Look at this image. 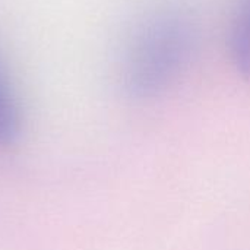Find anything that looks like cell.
<instances>
[{
    "mask_svg": "<svg viewBox=\"0 0 250 250\" xmlns=\"http://www.w3.org/2000/svg\"><path fill=\"white\" fill-rule=\"evenodd\" d=\"M198 42L195 18L182 4L161 3L133 25L122 56V83L127 95H163L188 70Z\"/></svg>",
    "mask_w": 250,
    "mask_h": 250,
    "instance_id": "obj_1",
    "label": "cell"
},
{
    "mask_svg": "<svg viewBox=\"0 0 250 250\" xmlns=\"http://www.w3.org/2000/svg\"><path fill=\"white\" fill-rule=\"evenodd\" d=\"M231 63L240 78L250 83V0H239L229 31Z\"/></svg>",
    "mask_w": 250,
    "mask_h": 250,
    "instance_id": "obj_2",
    "label": "cell"
},
{
    "mask_svg": "<svg viewBox=\"0 0 250 250\" xmlns=\"http://www.w3.org/2000/svg\"><path fill=\"white\" fill-rule=\"evenodd\" d=\"M21 133V116L15 97L0 69V146L15 144Z\"/></svg>",
    "mask_w": 250,
    "mask_h": 250,
    "instance_id": "obj_3",
    "label": "cell"
}]
</instances>
